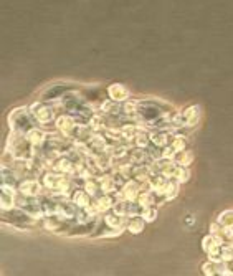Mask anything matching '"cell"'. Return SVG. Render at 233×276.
<instances>
[{"label": "cell", "instance_id": "obj_5", "mask_svg": "<svg viewBox=\"0 0 233 276\" xmlns=\"http://www.w3.org/2000/svg\"><path fill=\"white\" fill-rule=\"evenodd\" d=\"M107 93H109L111 99L119 103V101H124L128 99V89L124 88L123 85H112L109 89H107Z\"/></svg>", "mask_w": 233, "mask_h": 276}, {"label": "cell", "instance_id": "obj_6", "mask_svg": "<svg viewBox=\"0 0 233 276\" xmlns=\"http://www.w3.org/2000/svg\"><path fill=\"white\" fill-rule=\"evenodd\" d=\"M91 197L93 195H89L86 190H76V194H75V199H73V202L76 203L78 207H88V205H91Z\"/></svg>", "mask_w": 233, "mask_h": 276}, {"label": "cell", "instance_id": "obj_4", "mask_svg": "<svg viewBox=\"0 0 233 276\" xmlns=\"http://www.w3.org/2000/svg\"><path fill=\"white\" fill-rule=\"evenodd\" d=\"M25 136H27V139L32 142L33 147L41 146V144L45 142V133L41 129H38V128H32Z\"/></svg>", "mask_w": 233, "mask_h": 276}, {"label": "cell", "instance_id": "obj_9", "mask_svg": "<svg viewBox=\"0 0 233 276\" xmlns=\"http://www.w3.org/2000/svg\"><path fill=\"white\" fill-rule=\"evenodd\" d=\"M155 215H157V210H155L154 207H142V210H141V217L146 222L155 220Z\"/></svg>", "mask_w": 233, "mask_h": 276}, {"label": "cell", "instance_id": "obj_8", "mask_svg": "<svg viewBox=\"0 0 233 276\" xmlns=\"http://www.w3.org/2000/svg\"><path fill=\"white\" fill-rule=\"evenodd\" d=\"M149 137H151V142L157 147H162V146L165 147L167 144H169V136H167L165 133H160V131L159 133H152Z\"/></svg>", "mask_w": 233, "mask_h": 276}, {"label": "cell", "instance_id": "obj_2", "mask_svg": "<svg viewBox=\"0 0 233 276\" xmlns=\"http://www.w3.org/2000/svg\"><path fill=\"white\" fill-rule=\"evenodd\" d=\"M35 109L37 111H32L33 118H37L38 123H50L53 118H55V113H53L48 106H41V104H37L35 106Z\"/></svg>", "mask_w": 233, "mask_h": 276}, {"label": "cell", "instance_id": "obj_3", "mask_svg": "<svg viewBox=\"0 0 233 276\" xmlns=\"http://www.w3.org/2000/svg\"><path fill=\"white\" fill-rule=\"evenodd\" d=\"M19 190L22 192V194H25V195L37 197L43 189H41V185H40L37 181H33V179L30 181V179H28V181H25V182H22V184H20Z\"/></svg>", "mask_w": 233, "mask_h": 276}, {"label": "cell", "instance_id": "obj_1", "mask_svg": "<svg viewBox=\"0 0 233 276\" xmlns=\"http://www.w3.org/2000/svg\"><path fill=\"white\" fill-rule=\"evenodd\" d=\"M56 128L63 136H70L71 133H73V129L76 128L75 119L70 118V116H60L56 119Z\"/></svg>", "mask_w": 233, "mask_h": 276}, {"label": "cell", "instance_id": "obj_7", "mask_svg": "<svg viewBox=\"0 0 233 276\" xmlns=\"http://www.w3.org/2000/svg\"><path fill=\"white\" fill-rule=\"evenodd\" d=\"M144 218L141 217V215H137V217H131L128 218V229L133 232V233H139L144 229Z\"/></svg>", "mask_w": 233, "mask_h": 276}, {"label": "cell", "instance_id": "obj_10", "mask_svg": "<svg viewBox=\"0 0 233 276\" xmlns=\"http://www.w3.org/2000/svg\"><path fill=\"white\" fill-rule=\"evenodd\" d=\"M218 224L223 227H228V229H233V212H225L220 215Z\"/></svg>", "mask_w": 233, "mask_h": 276}]
</instances>
